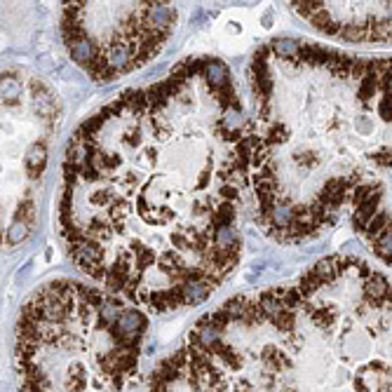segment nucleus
Returning a JSON list of instances; mask_svg holds the SVG:
<instances>
[{"label":"nucleus","instance_id":"obj_1","mask_svg":"<svg viewBox=\"0 0 392 392\" xmlns=\"http://www.w3.org/2000/svg\"><path fill=\"white\" fill-rule=\"evenodd\" d=\"M246 136L249 110L216 56L118 94L64 153L56 230L68 258L141 310L204 303L242 252Z\"/></svg>","mask_w":392,"mask_h":392},{"label":"nucleus","instance_id":"obj_2","mask_svg":"<svg viewBox=\"0 0 392 392\" xmlns=\"http://www.w3.org/2000/svg\"><path fill=\"white\" fill-rule=\"evenodd\" d=\"M246 209L298 244L348 221L392 268V56L275 38L252 54Z\"/></svg>","mask_w":392,"mask_h":392},{"label":"nucleus","instance_id":"obj_3","mask_svg":"<svg viewBox=\"0 0 392 392\" xmlns=\"http://www.w3.org/2000/svg\"><path fill=\"white\" fill-rule=\"evenodd\" d=\"M188 334L230 392H392V280L357 256L240 294Z\"/></svg>","mask_w":392,"mask_h":392},{"label":"nucleus","instance_id":"obj_4","mask_svg":"<svg viewBox=\"0 0 392 392\" xmlns=\"http://www.w3.org/2000/svg\"><path fill=\"white\" fill-rule=\"evenodd\" d=\"M148 317L104 286L52 280L22 306L14 366L22 392H132Z\"/></svg>","mask_w":392,"mask_h":392},{"label":"nucleus","instance_id":"obj_5","mask_svg":"<svg viewBox=\"0 0 392 392\" xmlns=\"http://www.w3.org/2000/svg\"><path fill=\"white\" fill-rule=\"evenodd\" d=\"M62 40L70 59L99 82L124 78L164 50L176 28L170 2H66Z\"/></svg>","mask_w":392,"mask_h":392},{"label":"nucleus","instance_id":"obj_6","mask_svg":"<svg viewBox=\"0 0 392 392\" xmlns=\"http://www.w3.org/2000/svg\"><path fill=\"white\" fill-rule=\"evenodd\" d=\"M292 10L334 40L392 45V2H294Z\"/></svg>","mask_w":392,"mask_h":392},{"label":"nucleus","instance_id":"obj_7","mask_svg":"<svg viewBox=\"0 0 392 392\" xmlns=\"http://www.w3.org/2000/svg\"><path fill=\"white\" fill-rule=\"evenodd\" d=\"M132 392H230L218 362L190 334L160 360Z\"/></svg>","mask_w":392,"mask_h":392}]
</instances>
